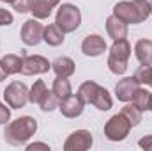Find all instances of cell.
<instances>
[{
	"label": "cell",
	"mask_w": 152,
	"mask_h": 151,
	"mask_svg": "<svg viewBox=\"0 0 152 151\" xmlns=\"http://www.w3.org/2000/svg\"><path fill=\"white\" fill-rule=\"evenodd\" d=\"M152 13L151 4L145 0H134V2H118L113 9V14L122 20L124 23H142L147 20V16Z\"/></svg>",
	"instance_id": "obj_1"
},
{
	"label": "cell",
	"mask_w": 152,
	"mask_h": 151,
	"mask_svg": "<svg viewBox=\"0 0 152 151\" xmlns=\"http://www.w3.org/2000/svg\"><path fill=\"white\" fill-rule=\"evenodd\" d=\"M36 130H37V121H36L34 117L25 115V117H20V119L12 121V123L5 128L4 137H5V141H7L9 144L20 146V144H23L25 141H28V139L36 133Z\"/></svg>",
	"instance_id": "obj_2"
},
{
	"label": "cell",
	"mask_w": 152,
	"mask_h": 151,
	"mask_svg": "<svg viewBox=\"0 0 152 151\" xmlns=\"http://www.w3.org/2000/svg\"><path fill=\"white\" fill-rule=\"evenodd\" d=\"M78 96L81 98L83 103H92L99 110H110L112 109V98L110 93L103 87H99L96 82H85L81 84Z\"/></svg>",
	"instance_id": "obj_3"
},
{
	"label": "cell",
	"mask_w": 152,
	"mask_h": 151,
	"mask_svg": "<svg viewBox=\"0 0 152 151\" xmlns=\"http://www.w3.org/2000/svg\"><path fill=\"white\" fill-rule=\"evenodd\" d=\"M131 55V46L126 39H117L112 46L110 52V59H108V66L110 71L115 75H122L127 70V61Z\"/></svg>",
	"instance_id": "obj_4"
},
{
	"label": "cell",
	"mask_w": 152,
	"mask_h": 151,
	"mask_svg": "<svg viewBox=\"0 0 152 151\" xmlns=\"http://www.w3.org/2000/svg\"><path fill=\"white\" fill-rule=\"evenodd\" d=\"M55 23L62 29V32H73L81 23V13L73 4H62L57 13Z\"/></svg>",
	"instance_id": "obj_5"
},
{
	"label": "cell",
	"mask_w": 152,
	"mask_h": 151,
	"mask_svg": "<svg viewBox=\"0 0 152 151\" xmlns=\"http://www.w3.org/2000/svg\"><path fill=\"white\" fill-rule=\"evenodd\" d=\"M129 128H131V123L127 121V117H126L124 114H117V115H113V117L106 123L104 133H106V137H108L110 141H122V139L127 137Z\"/></svg>",
	"instance_id": "obj_6"
},
{
	"label": "cell",
	"mask_w": 152,
	"mask_h": 151,
	"mask_svg": "<svg viewBox=\"0 0 152 151\" xmlns=\"http://www.w3.org/2000/svg\"><path fill=\"white\" fill-rule=\"evenodd\" d=\"M4 98H5V101H7L12 109H21V107H25V103L28 101V89H27V85L21 84V82H12V84L5 89Z\"/></svg>",
	"instance_id": "obj_7"
},
{
	"label": "cell",
	"mask_w": 152,
	"mask_h": 151,
	"mask_svg": "<svg viewBox=\"0 0 152 151\" xmlns=\"http://www.w3.org/2000/svg\"><path fill=\"white\" fill-rule=\"evenodd\" d=\"M42 34H44V27L41 25L36 20H28L23 23V29H21V41L28 46L32 44H37L39 41L42 39Z\"/></svg>",
	"instance_id": "obj_8"
},
{
	"label": "cell",
	"mask_w": 152,
	"mask_h": 151,
	"mask_svg": "<svg viewBox=\"0 0 152 151\" xmlns=\"http://www.w3.org/2000/svg\"><path fill=\"white\" fill-rule=\"evenodd\" d=\"M50 62L41 57V55H34V57H25L23 64H21V73L23 75H39V73H46L50 71Z\"/></svg>",
	"instance_id": "obj_9"
},
{
	"label": "cell",
	"mask_w": 152,
	"mask_h": 151,
	"mask_svg": "<svg viewBox=\"0 0 152 151\" xmlns=\"http://www.w3.org/2000/svg\"><path fill=\"white\" fill-rule=\"evenodd\" d=\"M138 89H140V82L134 76H129V78H124L117 84L115 93H117V98L120 101H131Z\"/></svg>",
	"instance_id": "obj_10"
},
{
	"label": "cell",
	"mask_w": 152,
	"mask_h": 151,
	"mask_svg": "<svg viewBox=\"0 0 152 151\" xmlns=\"http://www.w3.org/2000/svg\"><path fill=\"white\" fill-rule=\"evenodd\" d=\"M92 146V133L87 132V130H78L75 133H71V137L67 139V142L64 144V148L69 150H88Z\"/></svg>",
	"instance_id": "obj_11"
},
{
	"label": "cell",
	"mask_w": 152,
	"mask_h": 151,
	"mask_svg": "<svg viewBox=\"0 0 152 151\" xmlns=\"http://www.w3.org/2000/svg\"><path fill=\"white\" fill-rule=\"evenodd\" d=\"M58 107H60V112L66 117H76V115H80L83 112V101H81L80 96H75V94L60 100Z\"/></svg>",
	"instance_id": "obj_12"
},
{
	"label": "cell",
	"mask_w": 152,
	"mask_h": 151,
	"mask_svg": "<svg viewBox=\"0 0 152 151\" xmlns=\"http://www.w3.org/2000/svg\"><path fill=\"white\" fill-rule=\"evenodd\" d=\"M81 50H83L85 55L96 57V55H101L106 50V43H104V39L101 38V36H97V34L87 36L85 41H83V44H81Z\"/></svg>",
	"instance_id": "obj_13"
},
{
	"label": "cell",
	"mask_w": 152,
	"mask_h": 151,
	"mask_svg": "<svg viewBox=\"0 0 152 151\" xmlns=\"http://www.w3.org/2000/svg\"><path fill=\"white\" fill-rule=\"evenodd\" d=\"M106 29H108L110 38H113L115 41H117V39H126V34H127V23H124L122 20H118L115 14L108 18Z\"/></svg>",
	"instance_id": "obj_14"
},
{
	"label": "cell",
	"mask_w": 152,
	"mask_h": 151,
	"mask_svg": "<svg viewBox=\"0 0 152 151\" xmlns=\"http://www.w3.org/2000/svg\"><path fill=\"white\" fill-rule=\"evenodd\" d=\"M60 0H34V4H32V13H34V16L37 18V20H44V18H48L50 14H51V9L58 4Z\"/></svg>",
	"instance_id": "obj_15"
},
{
	"label": "cell",
	"mask_w": 152,
	"mask_h": 151,
	"mask_svg": "<svg viewBox=\"0 0 152 151\" xmlns=\"http://www.w3.org/2000/svg\"><path fill=\"white\" fill-rule=\"evenodd\" d=\"M64 34H66V32H62V29L55 23V25H48V27H44L42 39H44L48 44H51V46H58V44L64 43Z\"/></svg>",
	"instance_id": "obj_16"
},
{
	"label": "cell",
	"mask_w": 152,
	"mask_h": 151,
	"mask_svg": "<svg viewBox=\"0 0 152 151\" xmlns=\"http://www.w3.org/2000/svg\"><path fill=\"white\" fill-rule=\"evenodd\" d=\"M134 52H136V59L142 64H147V66L152 64V41H149V39L138 41Z\"/></svg>",
	"instance_id": "obj_17"
},
{
	"label": "cell",
	"mask_w": 152,
	"mask_h": 151,
	"mask_svg": "<svg viewBox=\"0 0 152 151\" xmlns=\"http://www.w3.org/2000/svg\"><path fill=\"white\" fill-rule=\"evenodd\" d=\"M51 66H53L57 76L67 78V76H71L75 73V62H73L69 57H58V59H55V62H53Z\"/></svg>",
	"instance_id": "obj_18"
},
{
	"label": "cell",
	"mask_w": 152,
	"mask_h": 151,
	"mask_svg": "<svg viewBox=\"0 0 152 151\" xmlns=\"http://www.w3.org/2000/svg\"><path fill=\"white\" fill-rule=\"evenodd\" d=\"M0 64H2V68L5 70V73H7V75H14V73L21 71L23 59H21V57H18V55L9 53V55H5V57L0 61Z\"/></svg>",
	"instance_id": "obj_19"
},
{
	"label": "cell",
	"mask_w": 152,
	"mask_h": 151,
	"mask_svg": "<svg viewBox=\"0 0 152 151\" xmlns=\"http://www.w3.org/2000/svg\"><path fill=\"white\" fill-rule=\"evenodd\" d=\"M53 93L57 94L58 100H64L67 96H71V84L69 80H66L64 76H57L53 82Z\"/></svg>",
	"instance_id": "obj_20"
},
{
	"label": "cell",
	"mask_w": 152,
	"mask_h": 151,
	"mask_svg": "<svg viewBox=\"0 0 152 151\" xmlns=\"http://www.w3.org/2000/svg\"><path fill=\"white\" fill-rule=\"evenodd\" d=\"M133 105H136L140 110L151 109V93H147L145 89H138L133 96Z\"/></svg>",
	"instance_id": "obj_21"
},
{
	"label": "cell",
	"mask_w": 152,
	"mask_h": 151,
	"mask_svg": "<svg viewBox=\"0 0 152 151\" xmlns=\"http://www.w3.org/2000/svg\"><path fill=\"white\" fill-rule=\"evenodd\" d=\"M58 103H60V100L57 98V94L51 91V93H48L46 91V94L42 96V100L39 101V105H41V109L44 110V112H51V110H55L57 107H58Z\"/></svg>",
	"instance_id": "obj_22"
},
{
	"label": "cell",
	"mask_w": 152,
	"mask_h": 151,
	"mask_svg": "<svg viewBox=\"0 0 152 151\" xmlns=\"http://www.w3.org/2000/svg\"><path fill=\"white\" fill-rule=\"evenodd\" d=\"M122 114L127 117V121L131 123V126H136L140 121H142V110L136 107V105H126L122 109Z\"/></svg>",
	"instance_id": "obj_23"
},
{
	"label": "cell",
	"mask_w": 152,
	"mask_h": 151,
	"mask_svg": "<svg viewBox=\"0 0 152 151\" xmlns=\"http://www.w3.org/2000/svg\"><path fill=\"white\" fill-rule=\"evenodd\" d=\"M44 94H46V85H44V82H42V80H36L34 87L30 89L28 101H32V103H39V101L42 100Z\"/></svg>",
	"instance_id": "obj_24"
},
{
	"label": "cell",
	"mask_w": 152,
	"mask_h": 151,
	"mask_svg": "<svg viewBox=\"0 0 152 151\" xmlns=\"http://www.w3.org/2000/svg\"><path fill=\"white\" fill-rule=\"evenodd\" d=\"M32 4L34 0H12V7L18 11V13H27L32 9Z\"/></svg>",
	"instance_id": "obj_25"
},
{
	"label": "cell",
	"mask_w": 152,
	"mask_h": 151,
	"mask_svg": "<svg viewBox=\"0 0 152 151\" xmlns=\"http://www.w3.org/2000/svg\"><path fill=\"white\" fill-rule=\"evenodd\" d=\"M12 23V14L7 9H0V27L2 25H11Z\"/></svg>",
	"instance_id": "obj_26"
},
{
	"label": "cell",
	"mask_w": 152,
	"mask_h": 151,
	"mask_svg": "<svg viewBox=\"0 0 152 151\" xmlns=\"http://www.w3.org/2000/svg\"><path fill=\"white\" fill-rule=\"evenodd\" d=\"M9 117H11V110L4 103H0V124H5L9 121Z\"/></svg>",
	"instance_id": "obj_27"
},
{
	"label": "cell",
	"mask_w": 152,
	"mask_h": 151,
	"mask_svg": "<svg viewBox=\"0 0 152 151\" xmlns=\"http://www.w3.org/2000/svg\"><path fill=\"white\" fill-rule=\"evenodd\" d=\"M140 146H142L143 150H152V135L142 139V141H140Z\"/></svg>",
	"instance_id": "obj_28"
},
{
	"label": "cell",
	"mask_w": 152,
	"mask_h": 151,
	"mask_svg": "<svg viewBox=\"0 0 152 151\" xmlns=\"http://www.w3.org/2000/svg\"><path fill=\"white\" fill-rule=\"evenodd\" d=\"M27 150H28V151H32V150H46V151H48V150H50V146H48V144H30Z\"/></svg>",
	"instance_id": "obj_29"
},
{
	"label": "cell",
	"mask_w": 152,
	"mask_h": 151,
	"mask_svg": "<svg viewBox=\"0 0 152 151\" xmlns=\"http://www.w3.org/2000/svg\"><path fill=\"white\" fill-rule=\"evenodd\" d=\"M5 76H7V73H5V70L2 68V64H0V82H2V80H4Z\"/></svg>",
	"instance_id": "obj_30"
},
{
	"label": "cell",
	"mask_w": 152,
	"mask_h": 151,
	"mask_svg": "<svg viewBox=\"0 0 152 151\" xmlns=\"http://www.w3.org/2000/svg\"><path fill=\"white\" fill-rule=\"evenodd\" d=\"M2 2H9V4H12V0H2Z\"/></svg>",
	"instance_id": "obj_31"
},
{
	"label": "cell",
	"mask_w": 152,
	"mask_h": 151,
	"mask_svg": "<svg viewBox=\"0 0 152 151\" xmlns=\"http://www.w3.org/2000/svg\"><path fill=\"white\" fill-rule=\"evenodd\" d=\"M151 110H152V94H151Z\"/></svg>",
	"instance_id": "obj_32"
},
{
	"label": "cell",
	"mask_w": 152,
	"mask_h": 151,
	"mask_svg": "<svg viewBox=\"0 0 152 151\" xmlns=\"http://www.w3.org/2000/svg\"><path fill=\"white\" fill-rule=\"evenodd\" d=\"M151 9H152V4H151Z\"/></svg>",
	"instance_id": "obj_33"
}]
</instances>
